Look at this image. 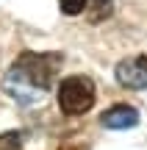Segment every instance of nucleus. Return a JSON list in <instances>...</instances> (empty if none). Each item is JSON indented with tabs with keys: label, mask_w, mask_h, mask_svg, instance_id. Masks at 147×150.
Returning a JSON list of instances; mask_svg holds the SVG:
<instances>
[{
	"label": "nucleus",
	"mask_w": 147,
	"mask_h": 150,
	"mask_svg": "<svg viewBox=\"0 0 147 150\" xmlns=\"http://www.w3.org/2000/svg\"><path fill=\"white\" fill-rule=\"evenodd\" d=\"M61 53H22L11 67V78L25 81L33 89H50L56 83V72L61 70Z\"/></svg>",
	"instance_id": "nucleus-1"
},
{
	"label": "nucleus",
	"mask_w": 147,
	"mask_h": 150,
	"mask_svg": "<svg viewBox=\"0 0 147 150\" xmlns=\"http://www.w3.org/2000/svg\"><path fill=\"white\" fill-rule=\"evenodd\" d=\"M58 106L70 117L86 114L94 106V83L86 75H70V78H64L61 86H58Z\"/></svg>",
	"instance_id": "nucleus-2"
},
{
	"label": "nucleus",
	"mask_w": 147,
	"mask_h": 150,
	"mask_svg": "<svg viewBox=\"0 0 147 150\" xmlns=\"http://www.w3.org/2000/svg\"><path fill=\"white\" fill-rule=\"evenodd\" d=\"M117 81L125 89H147V56H131L117 64Z\"/></svg>",
	"instance_id": "nucleus-3"
},
{
	"label": "nucleus",
	"mask_w": 147,
	"mask_h": 150,
	"mask_svg": "<svg viewBox=\"0 0 147 150\" xmlns=\"http://www.w3.org/2000/svg\"><path fill=\"white\" fill-rule=\"evenodd\" d=\"M100 122L111 131H125V128H133L139 122V111L133 106H111L100 114Z\"/></svg>",
	"instance_id": "nucleus-4"
},
{
	"label": "nucleus",
	"mask_w": 147,
	"mask_h": 150,
	"mask_svg": "<svg viewBox=\"0 0 147 150\" xmlns=\"http://www.w3.org/2000/svg\"><path fill=\"white\" fill-rule=\"evenodd\" d=\"M22 147V136L17 131H6L0 134V150H20Z\"/></svg>",
	"instance_id": "nucleus-5"
},
{
	"label": "nucleus",
	"mask_w": 147,
	"mask_h": 150,
	"mask_svg": "<svg viewBox=\"0 0 147 150\" xmlns=\"http://www.w3.org/2000/svg\"><path fill=\"white\" fill-rule=\"evenodd\" d=\"M58 3H61V11H64V14H70V17L81 14V11L86 8V0H58Z\"/></svg>",
	"instance_id": "nucleus-6"
},
{
	"label": "nucleus",
	"mask_w": 147,
	"mask_h": 150,
	"mask_svg": "<svg viewBox=\"0 0 147 150\" xmlns=\"http://www.w3.org/2000/svg\"><path fill=\"white\" fill-rule=\"evenodd\" d=\"M58 150H86V147H81V145H75V142H67V145H61Z\"/></svg>",
	"instance_id": "nucleus-7"
}]
</instances>
